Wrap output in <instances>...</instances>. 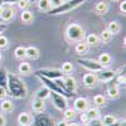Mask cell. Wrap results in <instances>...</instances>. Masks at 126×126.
Masks as SVG:
<instances>
[{
  "label": "cell",
  "instance_id": "cell-1",
  "mask_svg": "<svg viewBox=\"0 0 126 126\" xmlns=\"http://www.w3.org/2000/svg\"><path fill=\"white\" fill-rule=\"evenodd\" d=\"M6 88L9 90V93L15 98H24L27 96V87L24 82L20 79V77L13 75V73L8 75Z\"/></svg>",
  "mask_w": 126,
  "mask_h": 126
},
{
  "label": "cell",
  "instance_id": "cell-2",
  "mask_svg": "<svg viewBox=\"0 0 126 126\" xmlns=\"http://www.w3.org/2000/svg\"><path fill=\"white\" fill-rule=\"evenodd\" d=\"M82 3H85V0H64L59 6L57 8H52L49 10V14L52 15H57V14H64L68 13L71 10H73L75 8L79 6Z\"/></svg>",
  "mask_w": 126,
  "mask_h": 126
},
{
  "label": "cell",
  "instance_id": "cell-3",
  "mask_svg": "<svg viewBox=\"0 0 126 126\" xmlns=\"http://www.w3.org/2000/svg\"><path fill=\"white\" fill-rule=\"evenodd\" d=\"M67 37L72 42H82L85 38V30L78 24H71L67 28Z\"/></svg>",
  "mask_w": 126,
  "mask_h": 126
},
{
  "label": "cell",
  "instance_id": "cell-4",
  "mask_svg": "<svg viewBox=\"0 0 126 126\" xmlns=\"http://www.w3.org/2000/svg\"><path fill=\"white\" fill-rule=\"evenodd\" d=\"M35 76H42L49 79H58V78H63L64 75L61 69H53V68H43V69H38L35 73Z\"/></svg>",
  "mask_w": 126,
  "mask_h": 126
},
{
  "label": "cell",
  "instance_id": "cell-5",
  "mask_svg": "<svg viewBox=\"0 0 126 126\" xmlns=\"http://www.w3.org/2000/svg\"><path fill=\"white\" fill-rule=\"evenodd\" d=\"M15 15V10L12 6V4H6V3H1L0 4V18L4 22H9L12 20Z\"/></svg>",
  "mask_w": 126,
  "mask_h": 126
},
{
  "label": "cell",
  "instance_id": "cell-6",
  "mask_svg": "<svg viewBox=\"0 0 126 126\" xmlns=\"http://www.w3.org/2000/svg\"><path fill=\"white\" fill-rule=\"evenodd\" d=\"M77 62L82 67H85L86 69L91 71V72H98L102 71V66L98 63V61H94V59H86V58H79L77 59Z\"/></svg>",
  "mask_w": 126,
  "mask_h": 126
},
{
  "label": "cell",
  "instance_id": "cell-7",
  "mask_svg": "<svg viewBox=\"0 0 126 126\" xmlns=\"http://www.w3.org/2000/svg\"><path fill=\"white\" fill-rule=\"evenodd\" d=\"M49 97H52V102H53L56 109H58L61 111H64L67 109L68 103H67V98L64 96H62V94H59V93H56V92H53V93L50 92Z\"/></svg>",
  "mask_w": 126,
  "mask_h": 126
},
{
  "label": "cell",
  "instance_id": "cell-8",
  "mask_svg": "<svg viewBox=\"0 0 126 126\" xmlns=\"http://www.w3.org/2000/svg\"><path fill=\"white\" fill-rule=\"evenodd\" d=\"M33 126H53V121L47 115L38 113L33 121Z\"/></svg>",
  "mask_w": 126,
  "mask_h": 126
},
{
  "label": "cell",
  "instance_id": "cell-9",
  "mask_svg": "<svg viewBox=\"0 0 126 126\" xmlns=\"http://www.w3.org/2000/svg\"><path fill=\"white\" fill-rule=\"evenodd\" d=\"M115 77H116V72L115 71H98L96 76L97 81H101V82L112 81Z\"/></svg>",
  "mask_w": 126,
  "mask_h": 126
},
{
  "label": "cell",
  "instance_id": "cell-10",
  "mask_svg": "<svg viewBox=\"0 0 126 126\" xmlns=\"http://www.w3.org/2000/svg\"><path fill=\"white\" fill-rule=\"evenodd\" d=\"M73 106H75V111L77 112H85L87 109H88V101L83 97H78L75 100V103H73Z\"/></svg>",
  "mask_w": 126,
  "mask_h": 126
},
{
  "label": "cell",
  "instance_id": "cell-11",
  "mask_svg": "<svg viewBox=\"0 0 126 126\" xmlns=\"http://www.w3.org/2000/svg\"><path fill=\"white\" fill-rule=\"evenodd\" d=\"M83 81V85L87 86V87H94L97 83V78H96V75L94 73H86L82 78Z\"/></svg>",
  "mask_w": 126,
  "mask_h": 126
},
{
  "label": "cell",
  "instance_id": "cell-12",
  "mask_svg": "<svg viewBox=\"0 0 126 126\" xmlns=\"http://www.w3.org/2000/svg\"><path fill=\"white\" fill-rule=\"evenodd\" d=\"M63 83H64V86L67 88V91H69L71 93H73L77 88V83H76V79L73 77H63Z\"/></svg>",
  "mask_w": 126,
  "mask_h": 126
},
{
  "label": "cell",
  "instance_id": "cell-13",
  "mask_svg": "<svg viewBox=\"0 0 126 126\" xmlns=\"http://www.w3.org/2000/svg\"><path fill=\"white\" fill-rule=\"evenodd\" d=\"M32 110H33L35 113H42L46 110V103L43 100H34L32 102Z\"/></svg>",
  "mask_w": 126,
  "mask_h": 126
},
{
  "label": "cell",
  "instance_id": "cell-14",
  "mask_svg": "<svg viewBox=\"0 0 126 126\" xmlns=\"http://www.w3.org/2000/svg\"><path fill=\"white\" fill-rule=\"evenodd\" d=\"M32 121H33V117H32L28 112H22V113L18 116V122H19L20 125H27V126H29V125L32 124Z\"/></svg>",
  "mask_w": 126,
  "mask_h": 126
},
{
  "label": "cell",
  "instance_id": "cell-15",
  "mask_svg": "<svg viewBox=\"0 0 126 126\" xmlns=\"http://www.w3.org/2000/svg\"><path fill=\"white\" fill-rule=\"evenodd\" d=\"M25 56L29 59H38L39 58V50L35 47H28V48H25Z\"/></svg>",
  "mask_w": 126,
  "mask_h": 126
},
{
  "label": "cell",
  "instance_id": "cell-16",
  "mask_svg": "<svg viewBox=\"0 0 126 126\" xmlns=\"http://www.w3.org/2000/svg\"><path fill=\"white\" fill-rule=\"evenodd\" d=\"M50 96V91L47 88V87H42V88H39L38 91H37V93H35V98L37 100H46V98H48Z\"/></svg>",
  "mask_w": 126,
  "mask_h": 126
},
{
  "label": "cell",
  "instance_id": "cell-17",
  "mask_svg": "<svg viewBox=\"0 0 126 126\" xmlns=\"http://www.w3.org/2000/svg\"><path fill=\"white\" fill-rule=\"evenodd\" d=\"M85 112H86V115L88 116V119H90V120H97V119H100V116H101L100 110H98V109H96V107L87 109Z\"/></svg>",
  "mask_w": 126,
  "mask_h": 126
},
{
  "label": "cell",
  "instance_id": "cell-18",
  "mask_svg": "<svg viewBox=\"0 0 126 126\" xmlns=\"http://www.w3.org/2000/svg\"><path fill=\"white\" fill-rule=\"evenodd\" d=\"M94 10H96V13L102 15V14H106L109 12V5L107 3H105V1H98L96 4V6H94Z\"/></svg>",
  "mask_w": 126,
  "mask_h": 126
},
{
  "label": "cell",
  "instance_id": "cell-19",
  "mask_svg": "<svg viewBox=\"0 0 126 126\" xmlns=\"http://www.w3.org/2000/svg\"><path fill=\"white\" fill-rule=\"evenodd\" d=\"M107 96H109V98H111V100L117 98V97L120 96V91H119L117 85H112V86H110V87L107 88Z\"/></svg>",
  "mask_w": 126,
  "mask_h": 126
},
{
  "label": "cell",
  "instance_id": "cell-20",
  "mask_svg": "<svg viewBox=\"0 0 126 126\" xmlns=\"http://www.w3.org/2000/svg\"><path fill=\"white\" fill-rule=\"evenodd\" d=\"M111 61H112V58L109 53H102L98 58V63L102 67H109L111 64Z\"/></svg>",
  "mask_w": 126,
  "mask_h": 126
},
{
  "label": "cell",
  "instance_id": "cell-21",
  "mask_svg": "<svg viewBox=\"0 0 126 126\" xmlns=\"http://www.w3.org/2000/svg\"><path fill=\"white\" fill-rule=\"evenodd\" d=\"M0 107L4 112H12L13 109H14V105L10 100H1V105H0Z\"/></svg>",
  "mask_w": 126,
  "mask_h": 126
},
{
  "label": "cell",
  "instance_id": "cell-22",
  "mask_svg": "<svg viewBox=\"0 0 126 126\" xmlns=\"http://www.w3.org/2000/svg\"><path fill=\"white\" fill-rule=\"evenodd\" d=\"M75 50L78 54H86L87 50H88V46L86 43H83V42H78V43L76 44V47H75Z\"/></svg>",
  "mask_w": 126,
  "mask_h": 126
},
{
  "label": "cell",
  "instance_id": "cell-23",
  "mask_svg": "<svg viewBox=\"0 0 126 126\" xmlns=\"http://www.w3.org/2000/svg\"><path fill=\"white\" fill-rule=\"evenodd\" d=\"M100 42V38H98V35H96V34H88L87 37H86V42L85 43L87 44V46H94V44H97Z\"/></svg>",
  "mask_w": 126,
  "mask_h": 126
},
{
  "label": "cell",
  "instance_id": "cell-24",
  "mask_svg": "<svg viewBox=\"0 0 126 126\" xmlns=\"http://www.w3.org/2000/svg\"><path fill=\"white\" fill-rule=\"evenodd\" d=\"M19 72L23 73V75H29V73L32 72V66L28 62H22L19 64Z\"/></svg>",
  "mask_w": 126,
  "mask_h": 126
},
{
  "label": "cell",
  "instance_id": "cell-25",
  "mask_svg": "<svg viewBox=\"0 0 126 126\" xmlns=\"http://www.w3.org/2000/svg\"><path fill=\"white\" fill-rule=\"evenodd\" d=\"M107 30L110 32L111 34H116L120 32V24L117 22H110L107 24Z\"/></svg>",
  "mask_w": 126,
  "mask_h": 126
},
{
  "label": "cell",
  "instance_id": "cell-26",
  "mask_svg": "<svg viewBox=\"0 0 126 126\" xmlns=\"http://www.w3.org/2000/svg\"><path fill=\"white\" fill-rule=\"evenodd\" d=\"M6 83H8V72L4 68H0V87L6 88Z\"/></svg>",
  "mask_w": 126,
  "mask_h": 126
},
{
  "label": "cell",
  "instance_id": "cell-27",
  "mask_svg": "<svg viewBox=\"0 0 126 126\" xmlns=\"http://www.w3.org/2000/svg\"><path fill=\"white\" fill-rule=\"evenodd\" d=\"M22 20L24 23H27V24H29V23H32L33 22V13L32 12H29V10H23V13H22Z\"/></svg>",
  "mask_w": 126,
  "mask_h": 126
},
{
  "label": "cell",
  "instance_id": "cell-28",
  "mask_svg": "<svg viewBox=\"0 0 126 126\" xmlns=\"http://www.w3.org/2000/svg\"><path fill=\"white\" fill-rule=\"evenodd\" d=\"M75 116H76V111L73 110V109H68V107H67L64 111H63V117H64L66 121L73 120V119H75Z\"/></svg>",
  "mask_w": 126,
  "mask_h": 126
},
{
  "label": "cell",
  "instance_id": "cell-29",
  "mask_svg": "<svg viewBox=\"0 0 126 126\" xmlns=\"http://www.w3.org/2000/svg\"><path fill=\"white\" fill-rule=\"evenodd\" d=\"M38 6H39L40 10H43V12H49V10L52 9V5H50L49 0H39Z\"/></svg>",
  "mask_w": 126,
  "mask_h": 126
},
{
  "label": "cell",
  "instance_id": "cell-30",
  "mask_svg": "<svg viewBox=\"0 0 126 126\" xmlns=\"http://www.w3.org/2000/svg\"><path fill=\"white\" fill-rule=\"evenodd\" d=\"M61 71L63 72V75H69V73L73 72V64H72L71 62H64V63L62 64Z\"/></svg>",
  "mask_w": 126,
  "mask_h": 126
},
{
  "label": "cell",
  "instance_id": "cell-31",
  "mask_svg": "<svg viewBox=\"0 0 126 126\" xmlns=\"http://www.w3.org/2000/svg\"><path fill=\"white\" fill-rule=\"evenodd\" d=\"M103 43H107V42H110L111 40V38H112V34L110 33V32L107 30V29H103L102 30V33L100 34V37H98Z\"/></svg>",
  "mask_w": 126,
  "mask_h": 126
},
{
  "label": "cell",
  "instance_id": "cell-32",
  "mask_svg": "<svg viewBox=\"0 0 126 126\" xmlns=\"http://www.w3.org/2000/svg\"><path fill=\"white\" fill-rule=\"evenodd\" d=\"M14 56H15V58H18V59H24V58L27 57V56H25V48H24V47H18V48H15Z\"/></svg>",
  "mask_w": 126,
  "mask_h": 126
},
{
  "label": "cell",
  "instance_id": "cell-33",
  "mask_svg": "<svg viewBox=\"0 0 126 126\" xmlns=\"http://www.w3.org/2000/svg\"><path fill=\"white\" fill-rule=\"evenodd\" d=\"M93 102L97 105V106H103L105 103H106V98H105L103 94H96V96L93 97Z\"/></svg>",
  "mask_w": 126,
  "mask_h": 126
},
{
  "label": "cell",
  "instance_id": "cell-34",
  "mask_svg": "<svg viewBox=\"0 0 126 126\" xmlns=\"http://www.w3.org/2000/svg\"><path fill=\"white\" fill-rule=\"evenodd\" d=\"M116 121V117L112 116V115H106V116H103V120H102V124L103 126H109L111 124H113Z\"/></svg>",
  "mask_w": 126,
  "mask_h": 126
},
{
  "label": "cell",
  "instance_id": "cell-35",
  "mask_svg": "<svg viewBox=\"0 0 126 126\" xmlns=\"http://www.w3.org/2000/svg\"><path fill=\"white\" fill-rule=\"evenodd\" d=\"M9 46V40L5 35H0V49H5Z\"/></svg>",
  "mask_w": 126,
  "mask_h": 126
},
{
  "label": "cell",
  "instance_id": "cell-36",
  "mask_svg": "<svg viewBox=\"0 0 126 126\" xmlns=\"http://www.w3.org/2000/svg\"><path fill=\"white\" fill-rule=\"evenodd\" d=\"M16 4H18V6L22 10H27V8L29 5V1H28V0H18Z\"/></svg>",
  "mask_w": 126,
  "mask_h": 126
},
{
  "label": "cell",
  "instance_id": "cell-37",
  "mask_svg": "<svg viewBox=\"0 0 126 126\" xmlns=\"http://www.w3.org/2000/svg\"><path fill=\"white\" fill-rule=\"evenodd\" d=\"M86 126H103V124L100 119H97V120H91Z\"/></svg>",
  "mask_w": 126,
  "mask_h": 126
},
{
  "label": "cell",
  "instance_id": "cell-38",
  "mask_svg": "<svg viewBox=\"0 0 126 126\" xmlns=\"http://www.w3.org/2000/svg\"><path fill=\"white\" fill-rule=\"evenodd\" d=\"M115 78H116V77H115ZM116 83H117V85H125V73H121V75L117 76Z\"/></svg>",
  "mask_w": 126,
  "mask_h": 126
},
{
  "label": "cell",
  "instance_id": "cell-39",
  "mask_svg": "<svg viewBox=\"0 0 126 126\" xmlns=\"http://www.w3.org/2000/svg\"><path fill=\"white\" fill-rule=\"evenodd\" d=\"M79 119H81V122H82V124H85V125H87V124L91 121V120L88 119V116L86 115V112H82V115H81V117H79Z\"/></svg>",
  "mask_w": 126,
  "mask_h": 126
},
{
  "label": "cell",
  "instance_id": "cell-40",
  "mask_svg": "<svg viewBox=\"0 0 126 126\" xmlns=\"http://www.w3.org/2000/svg\"><path fill=\"white\" fill-rule=\"evenodd\" d=\"M6 94H8L6 88H5V87H0V101H1V100H5Z\"/></svg>",
  "mask_w": 126,
  "mask_h": 126
},
{
  "label": "cell",
  "instance_id": "cell-41",
  "mask_svg": "<svg viewBox=\"0 0 126 126\" xmlns=\"http://www.w3.org/2000/svg\"><path fill=\"white\" fill-rule=\"evenodd\" d=\"M50 1V5H52V8H57V6H59L64 0H49Z\"/></svg>",
  "mask_w": 126,
  "mask_h": 126
},
{
  "label": "cell",
  "instance_id": "cell-42",
  "mask_svg": "<svg viewBox=\"0 0 126 126\" xmlns=\"http://www.w3.org/2000/svg\"><path fill=\"white\" fill-rule=\"evenodd\" d=\"M120 10H121V13H126V0H121V3H120Z\"/></svg>",
  "mask_w": 126,
  "mask_h": 126
},
{
  "label": "cell",
  "instance_id": "cell-43",
  "mask_svg": "<svg viewBox=\"0 0 126 126\" xmlns=\"http://www.w3.org/2000/svg\"><path fill=\"white\" fill-rule=\"evenodd\" d=\"M54 126H68V122L66 120H62V121H58Z\"/></svg>",
  "mask_w": 126,
  "mask_h": 126
},
{
  "label": "cell",
  "instance_id": "cell-44",
  "mask_svg": "<svg viewBox=\"0 0 126 126\" xmlns=\"http://www.w3.org/2000/svg\"><path fill=\"white\" fill-rule=\"evenodd\" d=\"M6 125V120L3 115H0V126H5Z\"/></svg>",
  "mask_w": 126,
  "mask_h": 126
},
{
  "label": "cell",
  "instance_id": "cell-45",
  "mask_svg": "<svg viewBox=\"0 0 126 126\" xmlns=\"http://www.w3.org/2000/svg\"><path fill=\"white\" fill-rule=\"evenodd\" d=\"M1 1L6 4H14V3H18V0H1Z\"/></svg>",
  "mask_w": 126,
  "mask_h": 126
},
{
  "label": "cell",
  "instance_id": "cell-46",
  "mask_svg": "<svg viewBox=\"0 0 126 126\" xmlns=\"http://www.w3.org/2000/svg\"><path fill=\"white\" fill-rule=\"evenodd\" d=\"M5 29H6V25L5 24H0V35H1V33H3Z\"/></svg>",
  "mask_w": 126,
  "mask_h": 126
},
{
  "label": "cell",
  "instance_id": "cell-47",
  "mask_svg": "<svg viewBox=\"0 0 126 126\" xmlns=\"http://www.w3.org/2000/svg\"><path fill=\"white\" fill-rule=\"evenodd\" d=\"M68 126H79V125L76 124V122H72V124H68Z\"/></svg>",
  "mask_w": 126,
  "mask_h": 126
},
{
  "label": "cell",
  "instance_id": "cell-48",
  "mask_svg": "<svg viewBox=\"0 0 126 126\" xmlns=\"http://www.w3.org/2000/svg\"><path fill=\"white\" fill-rule=\"evenodd\" d=\"M119 126H125V120H121L120 121V125Z\"/></svg>",
  "mask_w": 126,
  "mask_h": 126
},
{
  "label": "cell",
  "instance_id": "cell-49",
  "mask_svg": "<svg viewBox=\"0 0 126 126\" xmlns=\"http://www.w3.org/2000/svg\"><path fill=\"white\" fill-rule=\"evenodd\" d=\"M28 1H29V3H35L37 0H28Z\"/></svg>",
  "mask_w": 126,
  "mask_h": 126
},
{
  "label": "cell",
  "instance_id": "cell-50",
  "mask_svg": "<svg viewBox=\"0 0 126 126\" xmlns=\"http://www.w3.org/2000/svg\"><path fill=\"white\" fill-rule=\"evenodd\" d=\"M1 59H3V56H1V53H0V62H1Z\"/></svg>",
  "mask_w": 126,
  "mask_h": 126
},
{
  "label": "cell",
  "instance_id": "cell-51",
  "mask_svg": "<svg viewBox=\"0 0 126 126\" xmlns=\"http://www.w3.org/2000/svg\"><path fill=\"white\" fill-rule=\"evenodd\" d=\"M19 126H27V125H19Z\"/></svg>",
  "mask_w": 126,
  "mask_h": 126
},
{
  "label": "cell",
  "instance_id": "cell-52",
  "mask_svg": "<svg viewBox=\"0 0 126 126\" xmlns=\"http://www.w3.org/2000/svg\"><path fill=\"white\" fill-rule=\"evenodd\" d=\"M113 1H117V0H113Z\"/></svg>",
  "mask_w": 126,
  "mask_h": 126
}]
</instances>
